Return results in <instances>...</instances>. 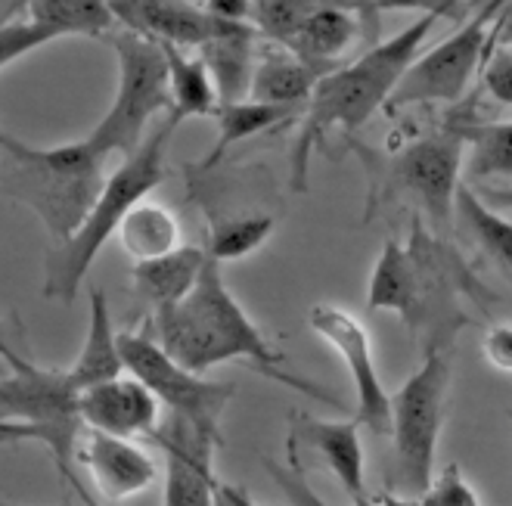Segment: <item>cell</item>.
I'll use <instances>...</instances> for the list:
<instances>
[{
  "mask_svg": "<svg viewBox=\"0 0 512 506\" xmlns=\"http://www.w3.org/2000/svg\"><path fill=\"white\" fill-rule=\"evenodd\" d=\"M503 0L475 7L469 19H463L460 32L444 38L413 59V66L401 78L391 94L385 112H398L407 106H429V103H457L478 69H485L494 50V19Z\"/></svg>",
  "mask_w": 512,
  "mask_h": 506,
  "instance_id": "30bf717a",
  "label": "cell"
},
{
  "mask_svg": "<svg viewBox=\"0 0 512 506\" xmlns=\"http://www.w3.org/2000/svg\"><path fill=\"white\" fill-rule=\"evenodd\" d=\"M78 460L87 466L97 491L112 503L146 491L156 479L153 457H149L146 451H140L134 441H125V438L87 432L84 444L78 448Z\"/></svg>",
  "mask_w": 512,
  "mask_h": 506,
  "instance_id": "9a60e30c",
  "label": "cell"
},
{
  "mask_svg": "<svg viewBox=\"0 0 512 506\" xmlns=\"http://www.w3.org/2000/svg\"><path fill=\"white\" fill-rule=\"evenodd\" d=\"M168 59V91H171V122L180 128L187 118H205L215 115L218 91L208 75V66L202 56H187V50L162 47Z\"/></svg>",
  "mask_w": 512,
  "mask_h": 506,
  "instance_id": "cb8c5ba5",
  "label": "cell"
},
{
  "mask_svg": "<svg viewBox=\"0 0 512 506\" xmlns=\"http://www.w3.org/2000/svg\"><path fill=\"white\" fill-rule=\"evenodd\" d=\"M122 361L125 370L140 379L159 404L168 407V416H177L187 426H193L205 441L221 448V420L230 401L236 398L233 382H215L199 373L180 367L174 357H168L159 342L149 333H122Z\"/></svg>",
  "mask_w": 512,
  "mask_h": 506,
  "instance_id": "9c48e42d",
  "label": "cell"
},
{
  "mask_svg": "<svg viewBox=\"0 0 512 506\" xmlns=\"http://www.w3.org/2000/svg\"><path fill=\"white\" fill-rule=\"evenodd\" d=\"M221 491H224V497H227L233 506H261V503H255L243 488H236V485H221Z\"/></svg>",
  "mask_w": 512,
  "mask_h": 506,
  "instance_id": "f35d334b",
  "label": "cell"
},
{
  "mask_svg": "<svg viewBox=\"0 0 512 506\" xmlns=\"http://www.w3.org/2000/svg\"><path fill=\"white\" fill-rule=\"evenodd\" d=\"M373 13V4L367 7H348V4H317L301 32L286 47L298 59H305L320 69H339V56L367 32V16Z\"/></svg>",
  "mask_w": 512,
  "mask_h": 506,
  "instance_id": "e0dca14e",
  "label": "cell"
},
{
  "mask_svg": "<svg viewBox=\"0 0 512 506\" xmlns=\"http://www.w3.org/2000/svg\"><path fill=\"white\" fill-rule=\"evenodd\" d=\"M0 361H4L13 373L35 367L32 354H28V339L25 330L16 317H4L0 314Z\"/></svg>",
  "mask_w": 512,
  "mask_h": 506,
  "instance_id": "e575fe53",
  "label": "cell"
},
{
  "mask_svg": "<svg viewBox=\"0 0 512 506\" xmlns=\"http://www.w3.org/2000/svg\"><path fill=\"white\" fill-rule=\"evenodd\" d=\"M50 41H56V38L47 32V28L35 25L32 19H0V69Z\"/></svg>",
  "mask_w": 512,
  "mask_h": 506,
  "instance_id": "d6a6232c",
  "label": "cell"
},
{
  "mask_svg": "<svg viewBox=\"0 0 512 506\" xmlns=\"http://www.w3.org/2000/svg\"><path fill=\"white\" fill-rule=\"evenodd\" d=\"M78 413L87 432L112 438H153L159 432V401L134 376H118L112 382L84 389L78 398Z\"/></svg>",
  "mask_w": 512,
  "mask_h": 506,
  "instance_id": "5bb4252c",
  "label": "cell"
},
{
  "mask_svg": "<svg viewBox=\"0 0 512 506\" xmlns=\"http://www.w3.org/2000/svg\"><path fill=\"white\" fill-rule=\"evenodd\" d=\"M112 16L128 32L156 41L159 47H205L224 38L246 22H227L208 13L205 4H184V0H115Z\"/></svg>",
  "mask_w": 512,
  "mask_h": 506,
  "instance_id": "7c38bea8",
  "label": "cell"
},
{
  "mask_svg": "<svg viewBox=\"0 0 512 506\" xmlns=\"http://www.w3.org/2000/svg\"><path fill=\"white\" fill-rule=\"evenodd\" d=\"M478 196L488 205H512V190H503V187H485V190H478Z\"/></svg>",
  "mask_w": 512,
  "mask_h": 506,
  "instance_id": "74e56055",
  "label": "cell"
},
{
  "mask_svg": "<svg viewBox=\"0 0 512 506\" xmlns=\"http://www.w3.org/2000/svg\"><path fill=\"white\" fill-rule=\"evenodd\" d=\"M413 305V258L407 243L388 240L373 264L370 286H367V308L370 311H395L407 320Z\"/></svg>",
  "mask_w": 512,
  "mask_h": 506,
  "instance_id": "4316f807",
  "label": "cell"
},
{
  "mask_svg": "<svg viewBox=\"0 0 512 506\" xmlns=\"http://www.w3.org/2000/svg\"><path fill=\"white\" fill-rule=\"evenodd\" d=\"M215 506H233L227 497H224V491H221V485H218V500H215Z\"/></svg>",
  "mask_w": 512,
  "mask_h": 506,
  "instance_id": "b9f144b4",
  "label": "cell"
},
{
  "mask_svg": "<svg viewBox=\"0 0 512 506\" xmlns=\"http://www.w3.org/2000/svg\"><path fill=\"white\" fill-rule=\"evenodd\" d=\"M258 32L252 28V22L233 28L224 38L205 44L199 50V56L205 59L208 75L215 81L218 91V103H243L249 100V87H252V75L258 66Z\"/></svg>",
  "mask_w": 512,
  "mask_h": 506,
  "instance_id": "44dd1931",
  "label": "cell"
},
{
  "mask_svg": "<svg viewBox=\"0 0 512 506\" xmlns=\"http://www.w3.org/2000/svg\"><path fill=\"white\" fill-rule=\"evenodd\" d=\"M444 10L454 7H426V13L416 16L398 35L373 44L367 53L333 69L314 87L289 150V187L295 193L308 190L314 153L323 150L329 134L339 128L351 140L379 109L388 106L395 87L413 66V59L423 53V44L432 38Z\"/></svg>",
  "mask_w": 512,
  "mask_h": 506,
  "instance_id": "7a4b0ae2",
  "label": "cell"
},
{
  "mask_svg": "<svg viewBox=\"0 0 512 506\" xmlns=\"http://www.w3.org/2000/svg\"><path fill=\"white\" fill-rule=\"evenodd\" d=\"M10 373H13V370H10V367H7L4 361H0V379H4V376H10Z\"/></svg>",
  "mask_w": 512,
  "mask_h": 506,
  "instance_id": "7bdbcfd3",
  "label": "cell"
},
{
  "mask_svg": "<svg viewBox=\"0 0 512 506\" xmlns=\"http://www.w3.org/2000/svg\"><path fill=\"white\" fill-rule=\"evenodd\" d=\"M106 41L118 59V91L109 112L84 137V143L103 159H109L112 153L128 159L146 140L149 122L156 115H171L168 59L156 41L140 38L128 28H118Z\"/></svg>",
  "mask_w": 512,
  "mask_h": 506,
  "instance_id": "8992f818",
  "label": "cell"
},
{
  "mask_svg": "<svg viewBox=\"0 0 512 506\" xmlns=\"http://www.w3.org/2000/svg\"><path fill=\"white\" fill-rule=\"evenodd\" d=\"M292 112L298 109H289V106H267V103H255V100H243V103H227V106H218L215 109V122H218V140L212 143V150H208L193 174H208L221 165V159L233 150L236 143H243L255 134H267V131H277L280 125H286Z\"/></svg>",
  "mask_w": 512,
  "mask_h": 506,
  "instance_id": "603a6c76",
  "label": "cell"
},
{
  "mask_svg": "<svg viewBox=\"0 0 512 506\" xmlns=\"http://www.w3.org/2000/svg\"><path fill=\"white\" fill-rule=\"evenodd\" d=\"M494 47L512 50V4H500V13L494 19Z\"/></svg>",
  "mask_w": 512,
  "mask_h": 506,
  "instance_id": "8d00e7d4",
  "label": "cell"
},
{
  "mask_svg": "<svg viewBox=\"0 0 512 506\" xmlns=\"http://www.w3.org/2000/svg\"><path fill=\"white\" fill-rule=\"evenodd\" d=\"M354 420H317L311 413H295L292 416V438L308 444V448L320 457V463L336 475V482L345 488L351 503L367 497L364 485V444H360Z\"/></svg>",
  "mask_w": 512,
  "mask_h": 506,
  "instance_id": "2e32d148",
  "label": "cell"
},
{
  "mask_svg": "<svg viewBox=\"0 0 512 506\" xmlns=\"http://www.w3.org/2000/svg\"><path fill=\"white\" fill-rule=\"evenodd\" d=\"M177 125L171 118L162 122L146 134L140 143V150L131 153L122 165H118L94 202V208L87 212L84 224L69 243H59L47 255L44 267V299H56L63 305H72L78 299V289L90 271V264L97 261L100 249L109 243V236L118 233L125 215L134 205H140L149 193H153L165 177H168V146L174 137Z\"/></svg>",
  "mask_w": 512,
  "mask_h": 506,
  "instance_id": "277c9868",
  "label": "cell"
},
{
  "mask_svg": "<svg viewBox=\"0 0 512 506\" xmlns=\"http://www.w3.org/2000/svg\"><path fill=\"white\" fill-rule=\"evenodd\" d=\"M376 506H416V500H410V497H401V494H391V491H385L379 500H376Z\"/></svg>",
  "mask_w": 512,
  "mask_h": 506,
  "instance_id": "60d3db41",
  "label": "cell"
},
{
  "mask_svg": "<svg viewBox=\"0 0 512 506\" xmlns=\"http://www.w3.org/2000/svg\"><path fill=\"white\" fill-rule=\"evenodd\" d=\"M261 466L267 469V475L274 479V485L283 491V497L289 500V506H329L311 485H308V479H305V469L298 466V441L289 435V441H286V460L280 463L277 457H264L261 460ZM351 506H376L370 497H364V500H357V503H351Z\"/></svg>",
  "mask_w": 512,
  "mask_h": 506,
  "instance_id": "4dcf8cb0",
  "label": "cell"
},
{
  "mask_svg": "<svg viewBox=\"0 0 512 506\" xmlns=\"http://www.w3.org/2000/svg\"><path fill=\"white\" fill-rule=\"evenodd\" d=\"M481 354H485V361L494 370L512 373V323H497L491 330H485V336H481Z\"/></svg>",
  "mask_w": 512,
  "mask_h": 506,
  "instance_id": "d590c367",
  "label": "cell"
},
{
  "mask_svg": "<svg viewBox=\"0 0 512 506\" xmlns=\"http://www.w3.org/2000/svg\"><path fill=\"white\" fill-rule=\"evenodd\" d=\"M122 336L115 333L112 323V311L106 302L103 289H90V320H87V336L84 345L75 357V364L66 370L69 382L78 392L94 389V385L112 382L125 373V361H122Z\"/></svg>",
  "mask_w": 512,
  "mask_h": 506,
  "instance_id": "ffe728a7",
  "label": "cell"
},
{
  "mask_svg": "<svg viewBox=\"0 0 512 506\" xmlns=\"http://www.w3.org/2000/svg\"><path fill=\"white\" fill-rule=\"evenodd\" d=\"M0 432H4V420H0Z\"/></svg>",
  "mask_w": 512,
  "mask_h": 506,
  "instance_id": "ee69618b",
  "label": "cell"
},
{
  "mask_svg": "<svg viewBox=\"0 0 512 506\" xmlns=\"http://www.w3.org/2000/svg\"><path fill=\"white\" fill-rule=\"evenodd\" d=\"M317 4L311 0H258L252 4V28L267 47H289L292 38L301 32Z\"/></svg>",
  "mask_w": 512,
  "mask_h": 506,
  "instance_id": "f546056e",
  "label": "cell"
},
{
  "mask_svg": "<svg viewBox=\"0 0 512 506\" xmlns=\"http://www.w3.org/2000/svg\"><path fill=\"white\" fill-rule=\"evenodd\" d=\"M25 19L47 28L53 38H100L106 41L115 32L112 7L103 0H32L25 4Z\"/></svg>",
  "mask_w": 512,
  "mask_h": 506,
  "instance_id": "484cf974",
  "label": "cell"
},
{
  "mask_svg": "<svg viewBox=\"0 0 512 506\" xmlns=\"http://www.w3.org/2000/svg\"><path fill=\"white\" fill-rule=\"evenodd\" d=\"M457 131L463 143L472 146L466 171L478 181L485 177H512V122H454L447 125Z\"/></svg>",
  "mask_w": 512,
  "mask_h": 506,
  "instance_id": "83f0119b",
  "label": "cell"
},
{
  "mask_svg": "<svg viewBox=\"0 0 512 506\" xmlns=\"http://www.w3.org/2000/svg\"><path fill=\"white\" fill-rule=\"evenodd\" d=\"M0 156V193L32 208L56 246L69 243L106 184V159L84 140L41 150L13 134H0Z\"/></svg>",
  "mask_w": 512,
  "mask_h": 506,
  "instance_id": "3957f363",
  "label": "cell"
},
{
  "mask_svg": "<svg viewBox=\"0 0 512 506\" xmlns=\"http://www.w3.org/2000/svg\"><path fill=\"white\" fill-rule=\"evenodd\" d=\"M81 392L66 370H41L38 364L0 379V441H41L53 451L59 472L72 469L69 460L81 435Z\"/></svg>",
  "mask_w": 512,
  "mask_h": 506,
  "instance_id": "ba28073f",
  "label": "cell"
},
{
  "mask_svg": "<svg viewBox=\"0 0 512 506\" xmlns=\"http://www.w3.org/2000/svg\"><path fill=\"white\" fill-rule=\"evenodd\" d=\"M146 333L190 373L202 376L218 364L246 361L252 370L289 385L298 395L329 407H342L339 395L286 367V354L274 348V342L258 330V323L246 314V308L233 299L224 286L221 264L212 258H208L196 289L180 305L149 317Z\"/></svg>",
  "mask_w": 512,
  "mask_h": 506,
  "instance_id": "6da1fadb",
  "label": "cell"
},
{
  "mask_svg": "<svg viewBox=\"0 0 512 506\" xmlns=\"http://www.w3.org/2000/svg\"><path fill=\"white\" fill-rule=\"evenodd\" d=\"M481 81L485 91L500 103L512 109V50L509 47H494L485 69H481Z\"/></svg>",
  "mask_w": 512,
  "mask_h": 506,
  "instance_id": "836d02e7",
  "label": "cell"
},
{
  "mask_svg": "<svg viewBox=\"0 0 512 506\" xmlns=\"http://www.w3.org/2000/svg\"><path fill=\"white\" fill-rule=\"evenodd\" d=\"M509 423H512V410H509Z\"/></svg>",
  "mask_w": 512,
  "mask_h": 506,
  "instance_id": "f6af8a7d",
  "label": "cell"
},
{
  "mask_svg": "<svg viewBox=\"0 0 512 506\" xmlns=\"http://www.w3.org/2000/svg\"><path fill=\"white\" fill-rule=\"evenodd\" d=\"M277 218L274 215H233V218H221L212 224V233H208V258L227 264V261H239L249 258L252 252H258L270 236H274Z\"/></svg>",
  "mask_w": 512,
  "mask_h": 506,
  "instance_id": "f1b7e54d",
  "label": "cell"
},
{
  "mask_svg": "<svg viewBox=\"0 0 512 506\" xmlns=\"http://www.w3.org/2000/svg\"><path fill=\"white\" fill-rule=\"evenodd\" d=\"M348 146L357 153L370 171V196H367V218L376 215V208L391 199L413 202L423 218L435 227V233H444L454 227V208L457 193L463 187V150L466 143L457 137V131L441 128L435 134L419 137L395 153H376L370 146H360L354 137Z\"/></svg>",
  "mask_w": 512,
  "mask_h": 506,
  "instance_id": "5b68a950",
  "label": "cell"
},
{
  "mask_svg": "<svg viewBox=\"0 0 512 506\" xmlns=\"http://www.w3.org/2000/svg\"><path fill=\"white\" fill-rule=\"evenodd\" d=\"M416 506H481V503H478V494L472 491V485L466 482L460 463L450 460L438 469L432 485L419 494Z\"/></svg>",
  "mask_w": 512,
  "mask_h": 506,
  "instance_id": "1f68e13d",
  "label": "cell"
},
{
  "mask_svg": "<svg viewBox=\"0 0 512 506\" xmlns=\"http://www.w3.org/2000/svg\"><path fill=\"white\" fill-rule=\"evenodd\" d=\"M118 243L122 249L140 264V261H156L162 255H171L180 249V224L168 205L143 199L125 215L122 227H118Z\"/></svg>",
  "mask_w": 512,
  "mask_h": 506,
  "instance_id": "d4e9b609",
  "label": "cell"
},
{
  "mask_svg": "<svg viewBox=\"0 0 512 506\" xmlns=\"http://www.w3.org/2000/svg\"><path fill=\"white\" fill-rule=\"evenodd\" d=\"M153 438L165 451V506H215V444L177 416H168Z\"/></svg>",
  "mask_w": 512,
  "mask_h": 506,
  "instance_id": "4fadbf2b",
  "label": "cell"
},
{
  "mask_svg": "<svg viewBox=\"0 0 512 506\" xmlns=\"http://www.w3.org/2000/svg\"><path fill=\"white\" fill-rule=\"evenodd\" d=\"M454 224L475 246V252L512 283V221L481 199L475 187L463 184L457 193Z\"/></svg>",
  "mask_w": 512,
  "mask_h": 506,
  "instance_id": "7402d4cb",
  "label": "cell"
},
{
  "mask_svg": "<svg viewBox=\"0 0 512 506\" xmlns=\"http://www.w3.org/2000/svg\"><path fill=\"white\" fill-rule=\"evenodd\" d=\"M205 264H208V252L202 246H180L156 261L134 264L131 283L137 299L153 314L180 305L196 289Z\"/></svg>",
  "mask_w": 512,
  "mask_h": 506,
  "instance_id": "ac0fdd59",
  "label": "cell"
},
{
  "mask_svg": "<svg viewBox=\"0 0 512 506\" xmlns=\"http://www.w3.org/2000/svg\"><path fill=\"white\" fill-rule=\"evenodd\" d=\"M333 72L311 66L305 59H298L295 53L283 47H267L258 53V66L252 75L249 100L267 103V106H289V109H305L314 87Z\"/></svg>",
  "mask_w": 512,
  "mask_h": 506,
  "instance_id": "d6986e66",
  "label": "cell"
},
{
  "mask_svg": "<svg viewBox=\"0 0 512 506\" xmlns=\"http://www.w3.org/2000/svg\"><path fill=\"white\" fill-rule=\"evenodd\" d=\"M450 361L444 351H426V361L391 395V482L404 494H423L435 479L438 438L447 416ZM401 494V497H404Z\"/></svg>",
  "mask_w": 512,
  "mask_h": 506,
  "instance_id": "52a82bcc",
  "label": "cell"
},
{
  "mask_svg": "<svg viewBox=\"0 0 512 506\" xmlns=\"http://www.w3.org/2000/svg\"><path fill=\"white\" fill-rule=\"evenodd\" d=\"M308 326L342 357L345 367H348L354 395H357L354 423L367 426L376 435H388V429H391V395L385 392L382 376L376 370L370 333L364 330V323L339 305L320 302L311 308Z\"/></svg>",
  "mask_w": 512,
  "mask_h": 506,
  "instance_id": "8fae6325",
  "label": "cell"
},
{
  "mask_svg": "<svg viewBox=\"0 0 512 506\" xmlns=\"http://www.w3.org/2000/svg\"><path fill=\"white\" fill-rule=\"evenodd\" d=\"M63 475H66V479H69V485L75 488V494L81 497V503H84V506H100V503H97V497H90V491H87V488H84V485H81V482L75 479V472H72V469H66Z\"/></svg>",
  "mask_w": 512,
  "mask_h": 506,
  "instance_id": "ab89813d",
  "label": "cell"
}]
</instances>
